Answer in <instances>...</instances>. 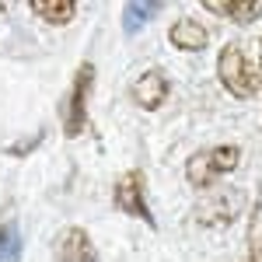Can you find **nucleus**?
I'll list each match as a JSON object with an SVG mask.
<instances>
[{
    "instance_id": "obj_1",
    "label": "nucleus",
    "mask_w": 262,
    "mask_h": 262,
    "mask_svg": "<svg viewBox=\"0 0 262 262\" xmlns=\"http://www.w3.org/2000/svg\"><path fill=\"white\" fill-rule=\"evenodd\" d=\"M238 161H242V147L221 143V147H210V150L192 154L189 164H185V179H189V185H196V189H206V185H213L217 179L231 175L238 168Z\"/></svg>"
},
{
    "instance_id": "obj_2",
    "label": "nucleus",
    "mask_w": 262,
    "mask_h": 262,
    "mask_svg": "<svg viewBox=\"0 0 262 262\" xmlns=\"http://www.w3.org/2000/svg\"><path fill=\"white\" fill-rule=\"evenodd\" d=\"M217 74H221V84L234 98H252L259 91V70L252 67L242 46H224L221 60H217Z\"/></svg>"
},
{
    "instance_id": "obj_3",
    "label": "nucleus",
    "mask_w": 262,
    "mask_h": 262,
    "mask_svg": "<svg viewBox=\"0 0 262 262\" xmlns=\"http://www.w3.org/2000/svg\"><path fill=\"white\" fill-rule=\"evenodd\" d=\"M91 84H95V67L91 63H81L77 77H74V88L63 101V133L67 137H81L84 122H88V95H91Z\"/></svg>"
},
{
    "instance_id": "obj_4",
    "label": "nucleus",
    "mask_w": 262,
    "mask_h": 262,
    "mask_svg": "<svg viewBox=\"0 0 262 262\" xmlns=\"http://www.w3.org/2000/svg\"><path fill=\"white\" fill-rule=\"evenodd\" d=\"M112 200H116V206H119L122 213H129V217L143 221L147 227H158L154 213H150V206H147V189H143V175H140V171H126V175L116 182Z\"/></svg>"
},
{
    "instance_id": "obj_5",
    "label": "nucleus",
    "mask_w": 262,
    "mask_h": 262,
    "mask_svg": "<svg viewBox=\"0 0 262 262\" xmlns=\"http://www.w3.org/2000/svg\"><path fill=\"white\" fill-rule=\"evenodd\" d=\"M242 192H234V189H217V192H210L200 206V224H231L238 217V210H242Z\"/></svg>"
},
{
    "instance_id": "obj_6",
    "label": "nucleus",
    "mask_w": 262,
    "mask_h": 262,
    "mask_svg": "<svg viewBox=\"0 0 262 262\" xmlns=\"http://www.w3.org/2000/svg\"><path fill=\"white\" fill-rule=\"evenodd\" d=\"M56 262H101L95 245L81 227H67L56 238Z\"/></svg>"
},
{
    "instance_id": "obj_7",
    "label": "nucleus",
    "mask_w": 262,
    "mask_h": 262,
    "mask_svg": "<svg viewBox=\"0 0 262 262\" xmlns=\"http://www.w3.org/2000/svg\"><path fill=\"white\" fill-rule=\"evenodd\" d=\"M168 91H171V84H168V77H164L161 70H147L133 84V98H137L140 108H158L168 98Z\"/></svg>"
},
{
    "instance_id": "obj_8",
    "label": "nucleus",
    "mask_w": 262,
    "mask_h": 262,
    "mask_svg": "<svg viewBox=\"0 0 262 262\" xmlns=\"http://www.w3.org/2000/svg\"><path fill=\"white\" fill-rule=\"evenodd\" d=\"M168 39H171V46H175V49H182V53H196V49H203V46L210 42V32L203 28L200 21L182 18V21H175V25H171Z\"/></svg>"
},
{
    "instance_id": "obj_9",
    "label": "nucleus",
    "mask_w": 262,
    "mask_h": 262,
    "mask_svg": "<svg viewBox=\"0 0 262 262\" xmlns=\"http://www.w3.org/2000/svg\"><path fill=\"white\" fill-rule=\"evenodd\" d=\"M206 11L238 21V25H252V21L262 18V0H248V4H206Z\"/></svg>"
},
{
    "instance_id": "obj_10",
    "label": "nucleus",
    "mask_w": 262,
    "mask_h": 262,
    "mask_svg": "<svg viewBox=\"0 0 262 262\" xmlns=\"http://www.w3.org/2000/svg\"><path fill=\"white\" fill-rule=\"evenodd\" d=\"M164 11V4H126L122 7V28H126V35H137L143 25L150 18H158Z\"/></svg>"
},
{
    "instance_id": "obj_11",
    "label": "nucleus",
    "mask_w": 262,
    "mask_h": 262,
    "mask_svg": "<svg viewBox=\"0 0 262 262\" xmlns=\"http://www.w3.org/2000/svg\"><path fill=\"white\" fill-rule=\"evenodd\" d=\"M32 14H39L46 25H67V21L77 14V4H70V0L46 4V0H39V4H32Z\"/></svg>"
},
{
    "instance_id": "obj_12",
    "label": "nucleus",
    "mask_w": 262,
    "mask_h": 262,
    "mask_svg": "<svg viewBox=\"0 0 262 262\" xmlns=\"http://www.w3.org/2000/svg\"><path fill=\"white\" fill-rule=\"evenodd\" d=\"M21 259V234L14 224L0 227V262H18Z\"/></svg>"
},
{
    "instance_id": "obj_13",
    "label": "nucleus",
    "mask_w": 262,
    "mask_h": 262,
    "mask_svg": "<svg viewBox=\"0 0 262 262\" xmlns=\"http://www.w3.org/2000/svg\"><path fill=\"white\" fill-rule=\"evenodd\" d=\"M248 262H262V242L255 245V252H252V259H248Z\"/></svg>"
}]
</instances>
